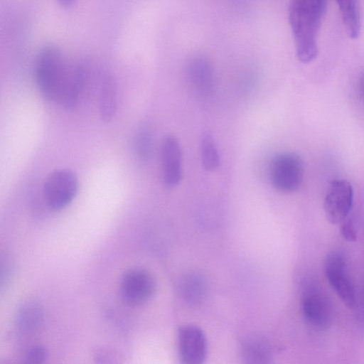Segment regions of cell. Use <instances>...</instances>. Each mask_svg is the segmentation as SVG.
I'll return each mask as SVG.
<instances>
[{
    "instance_id": "cell-21",
    "label": "cell",
    "mask_w": 364,
    "mask_h": 364,
    "mask_svg": "<svg viewBox=\"0 0 364 364\" xmlns=\"http://www.w3.org/2000/svg\"><path fill=\"white\" fill-rule=\"evenodd\" d=\"M340 231L343 237L349 242H354L357 240V233L353 223L350 221L341 223Z\"/></svg>"
},
{
    "instance_id": "cell-16",
    "label": "cell",
    "mask_w": 364,
    "mask_h": 364,
    "mask_svg": "<svg viewBox=\"0 0 364 364\" xmlns=\"http://www.w3.org/2000/svg\"><path fill=\"white\" fill-rule=\"evenodd\" d=\"M180 291L186 301L190 303L200 302L206 293L205 281L199 274L191 273L182 279Z\"/></svg>"
},
{
    "instance_id": "cell-11",
    "label": "cell",
    "mask_w": 364,
    "mask_h": 364,
    "mask_svg": "<svg viewBox=\"0 0 364 364\" xmlns=\"http://www.w3.org/2000/svg\"><path fill=\"white\" fill-rule=\"evenodd\" d=\"M187 77L191 86L199 96L210 95L214 88V70L211 63L203 55L191 59L187 65Z\"/></svg>"
},
{
    "instance_id": "cell-10",
    "label": "cell",
    "mask_w": 364,
    "mask_h": 364,
    "mask_svg": "<svg viewBox=\"0 0 364 364\" xmlns=\"http://www.w3.org/2000/svg\"><path fill=\"white\" fill-rule=\"evenodd\" d=\"M182 149L173 135L164 137L161 149L162 178L164 186L172 188L178 186L183 177Z\"/></svg>"
},
{
    "instance_id": "cell-14",
    "label": "cell",
    "mask_w": 364,
    "mask_h": 364,
    "mask_svg": "<svg viewBox=\"0 0 364 364\" xmlns=\"http://www.w3.org/2000/svg\"><path fill=\"white\" fill-rule=\"evenodd\" d=\"M346 32L356 39L360 31V15L358 0H336Z\"/></svg>"
},
{
    "instance_id": "cell-9",
    "label": "cell",
    "mask_w": 364,
    "mask_h": 364,
    "mask_svg": "<svg viewBox=\"0 0 364 364\" xmlns=\"http://www.w3.org/2000/svg\"><path fill=\"white\" fill-rule=\"evenodd\" d=\"M301 311L306 321L318 330L328 329L332 322V309L328 298L320 291L311 289L301 299Z\"/></svg>"
},
{
    "instance_id": "cell-2",
    "label": "cell",
    "mask_w": 364,
    "mask_h": 364,
    "mask_svg": "<svg viewBox=\"0 0 364 364\" xmlns=\"http://www.w3.org/2000/svg\"><path fill=\"white\" fill-rule=\"evenodd\" d=\"M71 68L58 47L48 44L41 48L36 58L34 76L38 89L45 99L60 102Z\"/></svg>"
},
{
    "instance_id": "cell-7",
    "label": "cell",
    "mask_w": 364,
    "mask_h": 364,
    "mask_svg": "<svg viewBox=\"0 0 364 364\" xmlns=\"http://www.w3.org/2000/svg\"><path fill=\"white\" fill-rule=\"evenodd\" d=\"M156 283L146 270L131 269L122 277L120 291L123 299L133 306L141 305L154 295Z\"/></svg>"
},
{
    "instance_id": "cell-15",
    "label": "cell",
    "mask_w": 364,
    "mask_h": 364,
    "mask_svg": "<svg viewBox=\"0 0 364 364\" xmlns=\"http://www.w3.org/2000/svg\"><path fill=\"white\" fill-rule=\"evenodd\" d=\"M117 107V90L112 77H104L100 95V114L105 122L110 121L114 115Z\"/></svg>"
},
{
    "instance_id": "cell-3",
    "label": "cell",
    "mask_w": 364,
    "mask_h": 364,
    "mask_svg": "<svg viewBox=\"0 0 364 364\" xmlns=\"http://www.w3.org/2000/svg\"><path fill=\"white\" fill-rule=\"evenodd\" d=\"M79 188L77 176L69 169H57L46 178L43 193L48 205L60 210L68 205L76 196Z\"/></svg>"
},
{
    "instance_id": "cell-6",
    "label": "cell",
    "mask_w": 364,
    "mask_h": 364,
    "mask_svg": "<svg viewBox=\"0 0 364 364\" xmlns=\"http://www.w3.org/2000/svg\"><path fill=\"white\" fill-rule=\"evenodd\" d=\"M353 189L346 180H336L330 184L323 202L327 220L338 225L343 222L351 210Z\"/></svg>"
},
{
    "instance_id": "cell-18",
    "label": "cell",
    "mask_w": 364,
    "mask_h": 364,
    "mask_svg": "<svg viewBox=\"0 0 364 364\" xmlns=\"http://www.w3.org/2000/svg\"><path fill=\"white\" fill-rule=\"evenodd\" d=\"M43 318L41 306L34 301L26 303L18 313V323L25 331H33L38 327Z\"/></svg>"
},
{
    "instance_id": "cell-5",
    "label": "cell",
    "mask_w": 364,
    "mask_h": 364,
    "mask_svg": "<svg viewBox=\"0 0 364 364\" xmlns=\"http://www.w3.org/2000/svg\"><path fill=\"white\" fill-rule=\"evenodd\" d=\"M323 270L330 286L346 306L353 309L356 294L348 270L346 256L340 252L329 253L324 261Z\"/></svg>"
},
{
    "instance_id": "cell-23",
    "label": "cell",
    "mask_w": 364,
    "mask_h": 364,
    "mask_svg": "<svg viewBox=\"0 0 364 364\" xmlns=\"http://www.w3.org/2000/svg\"><path fill=\"white\" fill-rule=\"evenodd\" d=\"M359 87L360 95L364 100V74L360 77Z\"/></svg>"
},
{
    "instance_id": "cell-22",
    "label": "cell",
    "mask_w": 364,
    "mask_h": 364,
    "mask_svg": "<svg viewBox=\"0 0 364 364\" xmlns=\"http://www.w3.org/2000/svg\"><path fill=\"white\" fill-rule=\"evenodd\" d=\"M58 4L63 8H69L73 5L75 0H56Z\"/></svg>"
},
{
    "instance_id": "cell-13",
    "label": "cell",
    "mask_w": 364,
    "mask_h": 364,
    "mask_svg": "<svg viewBox=\"0 0 364 364\" xmlns=\"http://www.w3.org/2000/svg\"><path fill=\"white\" fill-rule=\"evenodd\" d=\"M241 355L246 363H267L272 358V350L267 340L258 336H252L243 341Z\"/></svg>"
},
{
    "instance_id": "cell-17",
    "label": "cell",
    "mask_w": 364,
    "mask_h": 364,
    "mask_svg": "<svg viewBox=\"0 0 364 364\" xmlns=\"http://www.w3.org/2000/svg\"><path fill=\"white\" fill-rule=\"evenodd\" d=\"M201 162L203 168L208 171L218 168L220 159L213 135L208 132H203L200 139Z\"/></svg>"
},
{
    "instance_id": "cell-20",
    "label": "cell",
    "mask_w": 364,
    "mask_h": 364,
    "mask_svg": "<svg viewBox=\"0 0 364 364\" xmlns=\"http://www.w3.org/2000/svg\"><path fill=\"white\" fill-rule=\"evenodd\" d=\"M48 357V353L43 346H36L31 348L26 353L27 363L39 364L44 363Z\"/></svg>"
},
{
    "instance_id": "cell-12",
    "label": "cell",
    "mask_w": 364,
    "mask_h": 364,
    "mask_svg": "<svg viewBox=\"0 0 364 364\" xmlns=\"http://www.w3.org/2000/svg\"><path fill=\"white\" fill-rule=\"evenodd\" d=\"M88 78L87 65L84 63L72 65L68 80L60 100L66 109H73L79 103Z\"/></svg>"
},
{
    "instance_id": "cell-8",
    "label": "cell",
    "mask_w": 364,
    "mask_h": 364,
    "mask_svg": "<svg viewBox=\"0 0 364 364\" xmlns=\"http://www.w3.org/2000/svg\"><path fill=\"white\" fill-rule=\"evenodd\" d=\"M178 348L183 363H203L207 355V340L203 331L193 325L181 326L178 332Z\"/></svg>"
},
{
    "instance_id": "cell-19",
    "label": "cell",
    "mask_w": 364,
    "mask_h": 364,
    "mask_svg": "<svg viewBox=\"0 0 364 364\" xmlns=\"http://www.w3.org/2000/svg\"><path fill=\"white\" fill-rule=\"evenodd\" d=\"M134 152L140 161H146L151 155L152 148V136L150 129L142 126L136 132L134 139Z\"/></svg>"
},
{
    "instance_id": "cell-1",
    "label": "cell",
    "mask_w": 364,
    "mask_h": 364,
    "mask_svg": "<svg viewBox=\"0 0 364 364\" xmlns=\"http://www.w3.org/2000/svg\"><path fill=\"white\" fill-rule=\"evenodd\" d=\"M326 0H289L288 18L297 58L303 63L318 53L317 38Z\"/></svg>"
},
{
    "instance_id": "cell-4",
    "label": "cell",
    "mask_w": 364,
    "mask_h": 364,
    "mask_svg": "<svg viewBox=\"0 0 364 364\" xmlns=\"http://www.w3.org/2000/svg\"><path fill=\"white\" fill-rule=\"evenodd\" d=\"M303 177V163L298 155L284 152L274 157L270 166V179L276 190L292 193L300 187Z\"/></svg>"
}]
</instances>
